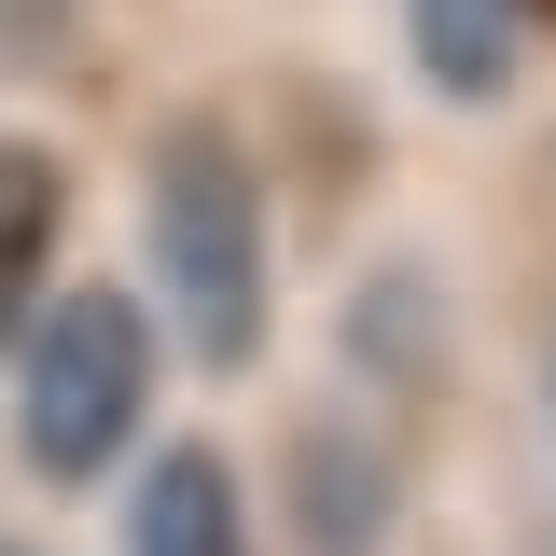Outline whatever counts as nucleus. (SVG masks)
I'll list each match as a JSON object with an SVG mask.
<instances>
[{
  "label": "nucleus",
  "mask_w": 556,
  "mask_h": 556,
  "mask_svg": "<svg viewBox=\"0 0 556 556\" xmlns=\"http://www.w3.org/2000/svg\"><path fill=\"white\" fill-rule=\"evenodd\" d=\"M56 223H70V181H56V153H42V139H0V348L28 334V306H42Z\"/></svg>",
  "instance_id": "20e7f679"
},
{
  "label": "nucleus",
  "mask_w": 556,
  "mask_h": 556,
  "mask_svg": "<svg viewBox=\"0 0 556 556\" xmlns=\"http://www.w3.org/2000/svg\"><path fill=\"white\" fill-rule=\"evenodd\" d=\"M543 14H556V0H543Z\"/></svg>",
  "instance_id": "0eeeda50"
},
{
  "label": "nucleus",
  "mask_w": 556,
  "mask_h": 556,
  "mask_svg": "<svg viewBox=\"0 0 556 556\" xmlns=\"http://www.w3.org/2000/svg\"><path fill=\"white\" fill-rule=\"evenodd\" d=\"M515 14H529V0H417V70H431L445 98H501Z\"/></svg>",
  "instance_id": "39448f33"
},
{
  "label": "nucleus",
  "mask_w": 556,
  "mask_h": 556,
  "mask_svg": "<svg viewBox=\"0 0 556 556\" xmlns=\"http://www.w3.org/2000/svg\"><path fill=\"white\" fill-rule=\"evenodd\" d=\"M139 237H153V306L181 320V348L208 376H237L265 348V181L237 167L223 126H167L153 139Z\"/></svg>",
  "instance_id": "f257e3e1"
},
{
  "label": "nucleus",
  "mask_w": 556,
  "mask_h": 556,
  "mask_svg": "<svg viewBox=\"0 0 556 556\" xmlns=\"http://www.w3.org/2000/svg\"><path fill=\"white\" fill-rule=\"evenodd\" d=\"M126 556H251V501L223 445H153V473L126 486Z\"/></svg>",
  "instance_id": "7ed1b4c3"
},
{
  "label": "nucleus",
  "mask_w": 556,
  "mask_h": 556,
  "mask_svg": "<svg viewBox=\"0 0 556 556\" xmlns=\"http://www.w3.org/2000/svg\"><path fill=\"white\" fill-rule=\"evenodd\" d=\"M0 556H28V543H0Z\"/></svg>",
  "instance_id": "423d86ee"
},
{
  "label": "nucleus",
  "mask_w": 556,
  "mask_h": 556,
  "mask_svg": "<svg viewBox=\"0 0 556 556\" xmlns=\"http://www.w3.org/2000/svg\"><path fill=\"white\" fill-rule=\"evenodd\" d=\"M139 404H153V320L139 292L84 278V292H42L28 334H14V445L42 486H98L139 445Z\"/></svg>",
  "instance_id": "f03ea898"
}]
</instances>
